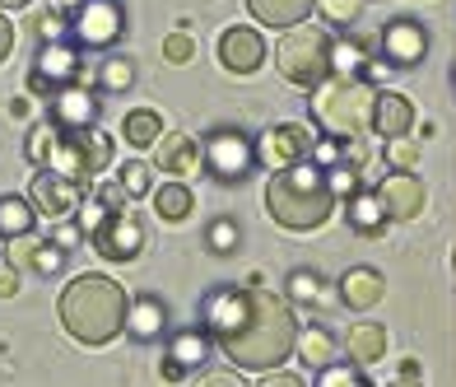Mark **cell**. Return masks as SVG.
I'll use <instances>...</instances> for the list:
<instances>
[{"instance_id": "cell-1", "label": "cell", "mask_w": 456, "mask_h": 387, "mask_svg": "<svg viewBox=\"0 0 456 387\" xmlns=\"http://www.w3.org/2000/svg\"><path fill=\"white\" fill-rule=\"evenodd\" d=\"M205 332L215 345L238 364V369H280L298 345V317L294 309L256 284H224L205 299Z\"/></svg>"}, {"instance_id": "cell-2", "label": "cell", "mask_w": 456, "mask_h": 387, "mask_svg": "<svg viewBox=\"0 0 456 387\" xmlns=\"http://www.w3.org/2000/svg\"><path fill=\"white\" fill-rule=\"evenodd\" d=\"M126 313H131V294L102 271L70 276V284L56 299V317L66 327V336L89 345V350H102V345H112L126 332Z\"/></svg>"}, {"instance_id": "cell-3", "label": "cell", "mask_w": 456, "mask_h": 387, "mask_svg": "<svg viewBox=\"0 0 456 387\" xmlns=\"http://www.w3.org/2000/svg\"><path fill=\"white\" fill-rule=\"evenodd\" d=\"M336 187H330V173L313 159H298L289 169L271 173V187H265V210L280 229L289 234H313L336 215Z\"/></svg>"}, {"instance_id": "cell-4", "label": "cell", "mask_w": 456, "mask_h": 387, "mask_svg": "<svg viewBox=\"0 0 456 387\" xmlns=\"http://www.w3.org/2000/svg\"><path fill=\"white\" fill-rule=\"evenodd\" d=\"M275 70L289 79L294 89H322L336 75V43L322 24H294L284 29V37L275 43Z\"/></svg>"}, {"instance_id": "cell-5", "label": "cell", "mask_w": 456, "mask_h": 387, "mask_svg": "<svg viewBox=\"0 0 456 387\" xmlns=\"http://www.w3.org/2000/svg\"><path fill=\"white\" fill-rule=\"evenodd\" d=\"M317 94V127L340 136V140H354V136H368L372 131V103H378V89L368 85L363 75H336L326 79Z\"/></svg>"}, {"instance_id": "cell-6", "label": "cell", "mask_w": 456, "mask_h": 387, "mask_svg": "<svg viewBox=\"0 0 456 387\" xmlns=\"http://www.w3.org/2000/svg\"><path fill=\"white\" fill-rule=\"evenodd\" d=\"M79 52L85 47H79L75 37H43V43H37V56H33V70H28V94L56 98L66 85H79V79H85Z\"/></svg>"}, {"instance_id": "cell-7", "label": "cell", "mask_w": 456, "mask_h": 387, "mask_svg": "<svg viewBox=\"0 0 456 387\" xmlns=\"http://www.w3.org/2000/svg\"><path fill=\"white\" fill-rule=\"evenodd\" d=\"M112 164V136H102L98 127H85V131H61V145H56V159L52 169L66 173L75 182H89Z\"/></svg>"}, {"instance_id": "cell-8", "label": "cell", "mask_w": 456, "mask_h": 387, "mask_svg": "<svg viewBox=\"0 0 456 387\" xmlns=\"http://www.w3.org/2000/svg\"><path fill=\"white\" fill-rule=\"evenodd\" d=\"M126 33L121 0H75L70 5V37L89 52H112Z\"/></svg>"}, {"instance_id": "cell-9", "label": "cell", "mask_w": 456, "mask_h": 387, "mask_svg": "<svg viewBox=\"0 0 456 387\" xmlns=\"http://www.w3.org/2000/svg\"><path fill=\"white\" fill-rule=\"evenodd\" d=\"M200 154H205V173H215L219 182H242L261 164L256 145L242 131H233V127H215L210 136L200 140Z\"/></svg>"}, {"instance_id": "cell-10", "label": "cell", "mask_w": 456, "mask_h": 387, "mask_svg": "<svg viewBox=\"0 0 456 387\" xmlns=\"http://www.w3.org/2000/svg\"><path fill=\"white\" fill-rule=\"evenodd\" d=\"M85 182H75L66 173H56V169H37L33 177V187H28V201L37 206V219H47V224H61L70 210H79V201H85Z\"/></svg>"}, {"instance_id": "cell-11", "label": "cell", "mask_w": 456, "mask_h": 387, "mask_svg": "<svg viewBox=\"0 0 456 387\" xmlns=\"http://www.w3.org/2000/svg\"><path fill=\"white\" fill-rule=\"evenodd\" d=\"M317 150V131L307 121H280V127L265 131V140H256V159L265 169H289L298 159H313Z\"/></svg>"}, {"instance_id": "cell-12", "label": "cell", "mask_w": 456, "mask_h": 387, "mask_svg": "<svg viewBox=\"0 0 456 387\" xmlns=\"http://www.w3.org/2000/svg\"><path fill=\"white\" fill-rule=\"evenodd\" d=\"M89 243H94V252L108 257V261H135L140 248H144V229L131 210H108L102 224L89 234Z\"/></svg>"}, {"instance_id": "cell-13", "label": "cell", "mask_w": 456, "mask_h": 387, "mask_svg": "<svg viewBox=\"0 0 456 387\" xmlns=\"http://www.w3.org/2000/svg\"><path fill=\"white\" fill-rule=\"evenodd\" d=\"M372 192H378V201H382V215H387V219H396V224L419 219L424 206H428V187H424V182L414 177L410 169L387 173L382 182H372Z\"/></svg>"}, {"instance_id": "cell-14", "label": "cell", "mask_w": 456, "mask_h": 387, "mask_svg": "<svg viewBox=\"0 0 456 387\" xmlns=\"http://www.w3.org/2000/svg\"><path fill=\"white\" fill-rule=\"evenodd\" d=\"M219 66L228 75H256L265 66V37L252 24H233L219 33Z\"/></svg>"}, {"instance_id": "cell-15", "label": "cell", "mask_w": 456, "mask_h": 387, "mask_svg": "<svg viewBox=\"0 0 456 387\" xmlns=\"http://www.w3.org/2000/svg\"><path fill=\"white\" fill-rule=\"evenodd\" d=\"M378 52L391 70H410V66H419L424 52H428V33L414 24V19H391V24L382 29L378 37Z\"/></svg>"}, {"instance_id": "cell-16", "label": "cell", "mask_w": 456, "mask_h": 387, "mask_svg": "<svg viewBox=\"0 0 456 387\" xmlns=\"http://www.w3.org/2000/svg\"><path fill=\"white\" fill-rule=\"evenodd\" d=\"M210 350H215V336L205 327L177 332L168 341V355H163V378H200V369L210 364Z\"/></svg>"}, {"instance_id": "cell-17", "label": "cell", "mask_w": 456, "mask_h": 387, "mask_svg": "<svg viewBox=\"0 0 456 387\" xmlns=\"http://www.w3.org/2000/svg\"><path fill=\"white\" fill-rule=\"evenodd\" d=\"M47 117L56 121L61 131H85V127H98V98H94V89L66 85L56 98H47Z\"/></svg>"}, {"instance_id": "cell-18", "label": "cell", "mask_w": 456, "mask_h": 387, "mask_svg": "<svg viewBox=\"0 0 456 387\" xmlns=\"http://www.w3.org/2000/svg\"><path fill=\"white\" fill-rule=\"evenodd\" d=\"M154 169H159V173H173V177H191L196 169H205V154H200V145H196V136L163 131L159 145H154Z\"/></svg>"}, {"instance_id": "cell-19", "label": "cell", "mask_w": 456, "mask_h": 387, "mask_svg": "<svg viewBox=\"0 0 456 387\" xmlns=\"http://www.w3.org/2000/svg\"><path fill=\"white\" fill-rule=\"evenodd\" d=\"M336 294L345 309H354V313H368V309H378L382 294H387V280L378 267H349L336 284Z\"/></svg>"}, {"instance_id": "cell-20", "label": "cell", "mask_w": 456, "mask_h": 387, "mask_svg": "<svg viewBox=\"0 0 456 387\" xmlns=\"http://www.w3.org/2000/svg\"><path fill=\"white\" fill-rule=\"evenodd\" d=\"M410 127H414V103L405 94H396V89H378V103H372V136H382V140H391V136H410Z\"/></svg>"}, {"instance_id": "cell-21", "label": "cell", "mask_w": 456, "mask_h": 387, "mask_svg": "<svg viewBox=\"0 0 456 387\" xmlns=\"http://www.w3.org/2000/svg\"><path fill=\"white\" fill-rule=\"evenodd\" d=\"M126 336H135V341H159V336H168V303H163L159 294H140V299H131Z\"/></svg>"}, {"instance_id": "cell-22", "label": "cell", "mask_w": 456, "mask_h": 387, "mask_svg": "<svg viewBox=\"0 0 456 387\" xmlns=\"http://www.w3.org/2000/svg\"><path fill=\"white\" fill-rule=\"evenodd\" d=\"M317 0H247V10H252L256 24H271V29H294L303 24L307 14H313Z\"/></svg>"}, {"instance_id": "cell-23", "label": "cell", "mask_w": 456, "mask_h": 387, "mask_svg": "<svg viewBox=\"0 0 456 387\" xmlns=\"http://www.w3.org/2000/svg\"><path fill=\"white\" fill-rule=\"evenodd\" d=\"M345 350H349V359L359 364H378L382 355H387V327L382 322H354L349 327V336H345Z\"/></svg>"}, {"instance_id": "cell-24", "label": "cell", "mask_w": 456, "mask_h": 387, "mask_svg": "<svg viewBox=\"0 0 456 387\" xmlns=\"http://www.w3.org/2000/svg\"><path fill=\"white\" fill-rule=\"evenodd\" d=\"M150 201H154V210H159V219H168V224H182L186 215L196 210V196H191V187H186V177H173V182H159V187L150 192Z\"/></svg>"}, {"instance_id": "cell-25", "label": "cell", "mask_w": 456, "mask_h": 387, "mask_svg": "<svg viewBox=\"0 0 456 387\" xmlns=\"http://www.w3.org/2000/svg\"><path fill=\"white\" fill-rule=\"evenodd\" d=\"M37 229V206L28 196H14V192H5L0 196V238H24V234H33Z\"/></svg>"}, {"instance_id": "cell-26", "label": "cell", "mask_w": 456, "mask_h": 387, "mask_svg": "<svg viewBox=\"0 0 456 387\" xmlns=\"http://www.w3.org/2000/svg\"><path fill=\"white\" fill-rule=\"evenodd\" d=\"M163 136V117L154 108H131L121 117V140H126L131 150H154Z\"/></svg>"}, {"instance_id": "cell-27", "label": "cell", "mask_w": 456, "mask_h": 387, "mask_svg": "<svg viewBox=\"0 0 456 387\" xmlns=\"http://www.w3.org/2000/svg\"><path fill=\"white\" fill-rule=\"evenodd\" d=\"M294 350H298V359L307 364V369H326V364H336V350H340V345H336V336H330L322 322H307V332H298V345H294Z\"/></svg>"}, {"instance_id": "cell-28", "label": "cell", "mask_w": 456, "mask_h": 387, "mask_svg": "<svg viewBox=\"0 0 456 387\" xmlns=\"http://www.w3.org/2000/svg\"><path fill=\"white\" fill-rule=\"evenodd\" d=\"M345 215H349V224H354L359 234H382V224H387V215H382V201H378V192H349V206H345Z\"/></svg>"}, {"instance_id": "cell-29", "label": "cell", "mask_w": 456, "mask_h": 387, "mask_svg": "<svg viewBox=\"0 0 456 387\" xmlns=\"http://www.w3.org/2000/svg\"><path fill=\"white\" fill-rule=\"evenodd\" d=\"M56 145H61V127H56L52 117H47V121H37V127L28 131V140H24V154H28V164H33V169H52Z\"/></svg>"}, {"instance_id": "cell-30", "label": "cell", "mask_w": 456, "mask_h": 387, "mask_svg": "<svg viewBox=\"0 0 456 387\" xmlns=\"http://www.w3.org/2000/svg\"><path fill=\"white\" fill-rule=\"evenodd\" d=\"M66 252H70L66 243H56V238H37L28 271H37V276H61V271H66Z\"/></svg>"}, {"instance_id": "cell-31", "label": "cell", "mask_w": 456, "mask_h": 387, "mask_svg": "<svg viewBox=\"0 0 456 387\" xmlns=\"http://www.w3.org/2000/svg\"><path fill=\"white\" fill-rule=\"evenodd\" d=\"M289 299H294V303H322V299H326V280H322V271L298 267L294 276H289Z\"/></svg>"}, {"instance_id": "cell-32", "label": "cell", "mask_w": 456, "mask_h": 387, "mask_svg": "<svg viewBox=\"0 0 456 387\" xmlns=\"http://www.w3.org/2000/svg\"><path fill=\"white\" fill-rule=\"evenodd\" d=\"M98 79H102V89H108V94H126L135 85V66H131L126 56H108L98 66Z\"/></svg>"}, {"instance_id": "cell-33", "label": "cell", "mask_w": 456, "mask_h": 387, "mask_svg": "<svg viewBox=\"0 0 456 387\" xmlns=\"http://www.w3.org/2000/svg\"><path fill=\"white\" fill-rule=\"evenodd\" d=\"M363 5H368V0H317L313 10H322L326 24H345V29H349V24L363 14Z\"/></svg>"}, {"instance_id": "cell-34", "label": "cell", "mask_w": 456, "mask_h": 387, "mask_svg": "<svg viewBox=\"0 0 456 387\" xmlns=\"http://www.w3.org/2000/svg\"><path fill=\"white\" fill-rule=\"evenodd\" d=\"M163 61H168V66H186V61H196V33L177 29V33L163 37Z\"/></svg>"}, {"instance_id": "cell-35", "label": "cell", "mask_w": 456, "mask_h": 387, "mask_svg": "<svg viewBox=\"0 0 456 387\" xmlns=\"http://www.w3.org/2000/svg\"><path fill=\"white\" fill-rule=\"evenodd\" d=\"M382 154H387V164H391V169H414V164H419V145H414L410 136H391V140H382Z\"/></svg>"}, {"instance_id": "cell-36", "label": "cell", "mask_w": 456, "mask_h": 387, "mask_svg": "<svg viewBox=\"0 0 456 387\" xmlns=\"http://www.w3.org/2000/svg\"><path fill=\"white\" fill-rule=\"evenodd\" d=\"M150 173H154L150 164L131 159V164H121V173H117V177H121V187H126L131 196H150V192H154V177H150Z\"/></svg>"}, {"instance_id": "cell-37", "label": "cell", "mask_w": 456, "mask_h": 387, "mask_svg": "<svg viewBox=\"0 0 456 387\" xmlns=\"http://www.w3.org/2000/svg\"><path fill=\"white\" fill-rule=\"evenodd\" d=\"M317 383H322V387H340V383L363 387L368 378L359 374V364H326V369H317Z\"/></svg>"}, {"instance_id": "cell-38", "label": "cell", "mask_w": 456, "mask_h": 387, "mask_svg": "<svg viewBox=\"0 0 456 387\" xmlns=\"http://www.w3.org/2000/svg\"><path fill=\"white\" fill-rule=\"evenodd\" d=\"M233 243H238V224L233 219H215L210 224V252H233Z\"/></svg>"}, {"instance_id": "cell-39", "label": "cell", "mask_w": 456, "mask_h": 387, "mask_svg": "<svg viewBox=\"0 0 456 387\" xmlns=\"http://www.w3.org/2000/svg\"><path fill=\"white\" fill-rule=\"evenodd\" d=\"M94 196H98L108 210H126V201H131V192L121 187V177H112V182H102V187H94Z\"/></svg>"}, {"instance_id": "cell-40", "label": "cell", "mask_w": 456, "mask_h": 387, "mask_svg": "<svg viewBox=\"0 0 456 387\" xmlns=\"http://www.w3.org/2000/svg\"><path fill=\"white\" fill-rule=\"evenodd\" d=\"M19 276H24V271H19L14 261H5V267H0V299H14V294H19Z\"/></svg>"}, {"instance_id": "cell-41", "label": "cell", "mask_w": 456, "mask_h": 387, "mask_svg": "<svg viewBox=\"0 0 456 387\" xmlns=\"http://www.w3.org/2000/svg\"><path fill=\"white\" fill-rule=\"evenodd\" d=\"M14 52V24H10V14H0V61H10Z\"/></svg>"}, {"instance_id": "cell-42", "label": "cell", "mask_w": 456, "mask_h": 387, "mask_svg": "<svg viewBox=\"0 0 456 387\" xmlns=\"http://www.w3.org/2000/svg\"><path fill=\"white\" fill-rule=\"evenodd\" d=\"M414 378H424L419 364H405V369H401V383H414Z\"/></svg>"}, {"instance_id": "cell-43", "label": "cell", "mask_w": 456, "mask_h": 387, "mask_svg": "<svg viewBox=\"0 0 456 387\" xmlns=\"http://www.w3.org/2000/svg\"><path fill=\"white\" fill-rule=\"evenodd\" d=\"M33 0H0V10H28Z\"/></svg>"}]
</instances>
